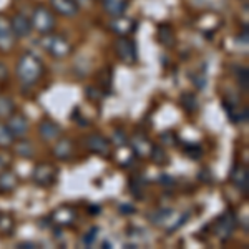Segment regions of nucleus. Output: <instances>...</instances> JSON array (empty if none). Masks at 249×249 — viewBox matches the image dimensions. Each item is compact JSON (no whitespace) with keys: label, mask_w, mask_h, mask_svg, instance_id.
Segmentation results:
<instances>
[{"label":"nucleus","mask_w":249,"mask_h":249,"mask_svg":"<svg viewBox=\"0 0 249 249\" xmlns=\"http://www.w3.org/2000/svg\"><path fill=\"white\" fill-rule=\"evenodd\" d=\"M52 7L57 10V14L63 17H73L78 14V3L75 0H50Z\"/></svg>","instance_id":"f8f14e48"},{"label":"nucleus","mask_w":249,"mask_h":249,"mask_svg":"<svg viewBox=\"0 0 249 249\" xmlns=\"http://www.w3.org/2000/svg\"><path fill=\"white\" fill-rule=\"evenodd\" d=\"M3 168H5V163H3L2 156H0V170H3Z\"/></svg>","instance_id":"2f4dec72"},{"label":"nucleus","mask_w":249,"mask_h":249,"mask_svg":"<svg viewBox=\"0 0 249 249\" xmlns=\"http://www.w3.org/2000/svg\"><path fill=\"white\" fill-rule=\"evenodd\" d=\"M30 22H32V27H35L40 33H48L50 30L55 27L53 14L47 9V7H37V9L33 10L32 20Z\"/></svg>","instance_id":"f03ea898"},{"label":"nucleus","mask_w":249,"mask_h":249,"mask_svg":"<svg viewBox=\"0 0 249 249\" xmlns=\"http://www.w3.org/2000/svg\"><path fill=\"white\" fill-rule=\"evenodd\" d=\"M14 111V103L9 98H0V116H9Z\"/></svg>","instance_id":"393cba45"},{"label":"nucleus","mask_w":249,"mask_h":249,"mask_svg":"<svg viewBox=\"0 0 249 249\" xmlns=\"http://www.w3.org/2000/svg\"><path fill=\"white\" fill-rule=\"evenodd\" d=\"M42 44H44L45 50L48 53H52L53 57H65L70 53V44L67 40H65L63 37H60V35H53V37H45L44 40H42Z\"/></svg>","instance_id":"7ed1b4c3"},{"label":"nucleus","mask_w":249,"mask_h":249,"mask_svg":"<svg viewBox=\"0 0 249 249\" xmlns=\"http://www.w3.org/2000/svg\"><path fill=\"white\" fill-rule=\"evenodd\" d=\"M115 52L120 57V60H123L124 63H135L136 62V48L133 40L126 37H120L115 42Z\"/></svg>","instance_id":"20e7f679"},{"label":"nucleus","mask_w":249,"mask_h":249,"mask_svg":"<svg viewBox=\"0 0 249 249\" xmlns=\"http://www.w3.org/2000/svg\"><path fill=\"white\" fill-rule=\"evenodd\" d=\"M38 131H40V136L44 140H48V141H52V140H55L58 135H60V126L52 122V120H44V122L40 123V128H38Z\"/></svg>","instance_id":"4468645a"},{"label":"nucleus","mask_w":249,"mask_h":249,"mask_svg":"<svg viewBox=\"0 0 249 249\" xmlns=\"http://www.w3.org/2000/svg\"><path fill=\"white\" fill-rule=\"evenodd\" d=\"M72 151H73L72 141H70V140H62V141H58V145L55 146L53 153H55V156H57V158L67 159V158L72 156Z\"/></svg>","instance_id":"6ab92c4d"},{"label":"nucleus","mask_w":249,"mask_h":249,"mask_svg":"<svg viewBox=\"0 0 249 249\" xmlns=\"http://www.w3.org/2000/svg\"><path fill=\"white\" fill-rule=\"evenodd\" d=\"M120 213H124V215H131V213H135V208L130 204H122L120 206Z\"/></svg>","instance_id":"c756f323"},{"label":"nucleus","mask_w":249,"mask_h":249,"mask_svg":"<svg viewBox=\"0 0 249 249\" xmlns=\"http://www.w3.org/2000/svg\"><path fill=\"white\" fill-rule=\"evenodd\" d=\"M111 141H115V145H118V146L126 145V136H124L122 130H116L113 136H111Z\"/></svg>","instance_id":"cd10ccee"},{"label":"nucleus","mask_w":249,"mask_h":249,"mask_svg":"<svg viewBox=\"0 0 249 249\" xmlns=\"http://www.w3.org/2000/svg\"><path fill=\"white\" fill-rule=\"evenodd\" d=\"M10 27L14 30L15 38H23L30 33L32 30V22H30L29 17H25L23 14H17L10 22Z\"/></svg>","instance_id":"39448f33"},{"label":"nucleus","mask_w":249,"mask_h":249,"mask_svg":"<svg viewBox=\"0 0 249 249\" xmlns=\"http://www.w3.org/2000/svg\"><path fill=\"white\" fill-rule=\"evenodd\" d=\"M131 146H133V151L138 155V156H148L151 148H153L151 146L150 138H148L145 133H141V131L135 133L133 140H131Z\"/></svg>","instance_id":"9d476101"},{"label":"nucleus","mask_w":249,"mask_h":249,"mask_svg":"<svg viewBox=\"0 0 249 249\" xmlns=\"http://www.w3.org/2000/svg\"><path fill=\"white\" fill-rule=\"evenodd\" d=\"M7 77H9V72H7V67L0 62V81L7 80Z\"/></svg>","instance_id":"7c9ffc66"},{"label":"nucleus","mask_w":249,"mask_h":249,"mask_svg":"<svg viewBox=\"0 0 249 249\" xmlns=\"http://www.w3.org/2000/svg\"><path fill=\"white\" fill-rule=\"evenodd\" d=\"M180 103H181V107L188 111V113H193V111H196V108H198L196 98H194V95H191V93H185V95L181 96Z\"/></svg>","instance_id":"aec40b11"},{"label":"nucleus","mask_w":249,"mask_h":249,"mask_svg":"<svg viewBox=\"0 0 249 249\" xmlns=\"http://www.w3.org/2000/svg\"><path fill=\"white\" fill-rule=\"evenodd\" d=\"M135 27L136 25H135L133 20H130V18H123L122 15H118L115 20L110 22V30H113V32L118 33V35H128L130 32H133Z\"/></svg>","instance_id":"ddd939ff"},{"label":"nucleus","mask_w":249,"mask_h":249,"mask_svg":"<svg viewBox=\"0 0 249 249\" xmlns=\"http://www.w3.org/2000/svg\"><path fill=\"white\" fill-rule=\"evenodd\" d=\"M33 180L38 183V185H52L53 180H55V170L50 165H38L33 171Z\"/></svg>","instance_id":"9b49d317"},{"label":"nucleus","mask_w":249,"mask_h":249,"mask_svg":"<svg viewBox=\"0 0 249 249\" xmlns=\"http://www.w3.org/2000/svg\"><path fill=\"white\" fill-rule=\"evenodd\" d=\"M231 180L234 185H238L241 189L248 191V170L246 168H241V166H238V168L233 170Z\"/></svg>","instance_id":"dca6fc26"},{"label":"nucleus","mask_w":249,"mask_h":249,"mask_svg":"<svg viewBox=\"0 0 249 249\" xmlns=\"http://www.w3.org/2000/svg\"><path fill=\"white\" fill-rule=\"evenodd\" d=\"M234 226H236V221H234V216L229 215H223L219 218V219L216 221V234L219 236L221 239H226L229 236L233 234V231H234Z\"/></svg>","instance_id":"1a4fd4ad"},{"label":"nucleus","mask_w":249,"mask_h":249,"mask_svg":"<svg viewBox=\"0 0 249 249\" xmlns=\"http://www.w3.org/2000/svg\"><path fill=\"white\" fill-rule=\"evenodd\" d=\"M148 156L151 158V161L156 163V165H165V163H168V156H166V153L159 146L151 148V151H150V155H148Z\"/></svg>","instance_id":"412c9836"},{"label":"nucleus","mask_w":249,"mask_h":249,"mask_svg":"<svg viewBox=\"0 0 249 249\" xmlns=\"http://www.w3.org/2000/svg\"><path fill=\"white\" fill-rule=\"evenodd\" d=\"M103 3H105V10L108 14L115 15V17L122 15L124 12V7H126V0H103Z\"/></svg>","instance_id":"f3484780"},{"label":"nucleus","mask_w":249,"mask_h":249,"mask_svg":"<svg viewBox=\"0 0 249 249\" xmlns=\"http://www.w3.org/2000/svg\"><path fill=\"white\" fill-rule=\"evenodd\" d=\"M96 233H98V228H92L90 231L87 233V236L83 238V244H87V246H92L93 239L96 238Z\"/></svg>","instance_id":"c85d7f7f"},{"label":"nucleus","mask_w":249,"mask_h":249,"mask_svg":"<svg viewBox=\"0 0 249 249\" xmlns=\"http://www.w3.org/2000/svg\"><path fill=\"white\" fill-rule=\"evenodd\" d=\"M17 186V176L12 171H3L0 174V193H9Z\"/></svg>","instance_id":"2eb2a0df"},{"label":"nucleus","mask_w":249,"mask_h":249,"mask_svg":"<svg viewBox=\"0 0 249 249\" xmlns=\"http://www.w3.org/2000/svg\"><path fill=\"white\" fill-rule=\"evenodd\" d=\"M87 95H88V98H92V100H102L105 93H103L102 90H100V88L88 87V88H87Z\"/></svg>","instance_id":"bb28decb"},{"label":"nucleus","mask_w":249,"mask_h":249,"mask_svg":"<svg viewBox=\"0 0 249 249\" xmlns=\"http://www.w3.org/2000/svg\"><path fill=\"white\" fill-rule=\"evenodd\" d=\"M53 219H55V223L58 224H70L75 219V213L70 208H60L53 213Z\"/></svg>","instance_id":"a211bd4d"},{"label":"nucleus","mask_w":249,"mask_h":249,"mask_svg":"<svg viewBox=\"0 0 249 249\" xmlns=\"http://www.w3.org/2000/svg\"><path fill=\"white\" fill-rule=\"evenodd\" d=\"M171 216V211L170 209H158L156 213H153V215H150L148 218H150L151 221H153L155 224H161V223H165L166 219Z\"/></svg>","instance_id":"5701e85b"},{"label":"nucleus","mask_w":249,"mask_h":249,"mask_svg":"<svg viewBox=\"0 0 249 249\" xmlns=\"http://www.w3.org/2000/svg\"><path fill=\"white\" fill-rule=\"evenodd\" d=\"M185 153L188 155L189 158L198 159V158H201V155H203V150H201V146H198V145H191V146L186 148Z\"/></svg>","instance_id":"a878e982"},{"label":"nucleus","mask_w":249,"mask_h":249,"mask_svg":"<svg viewBox=\"0 0 249 249\" xmlns=\"http://www.w3.org/2000/svg\"><path fill=\"white\" fill-rule=\"evenodd\" d=\"M7 128L10 130V133L14 136H17V138H20V136L27 135V131H29V122H27V118L20 113H14L9 118V123H7Z\"/></svg>","instance_id":"6e6552de"},{"label":"nucleus","mask_w":249,"mask_h":249,"mask_svg":"<svg viewBox=\"0 0 249 249\" xmlns=\"http://www.w3.org/2000/svg\"><path fill=\"white\" fill-rule=\"evenodd\" d=\"M15 151H17V155H20L22 158H30L33 155V146L30 145V141H18Z\"/></svg>","instance_id":"4be33fe9"},{"label":"nucleus","mask_w":249,"mask_h":249,"mask_svg":"<svg viewBox=\"0 0 249 249\" xmlns=\"http://www.w3.org/2000/svg\"><path fill=\"white\" fill-rule=\"evenodd\" d=\"M87 146H88V150L93 151V153H96V155H103V156H107V155L110 153V141H108V140L102 135L93 133V135L88 136Z\"/></svg>","instance_id":"423d86ee"},{"label":"nucleus","mask_w":249,"mask_h":249,"mask_svg":"<svg viewBox=\"0 0 249 249\" xmlns=\"http://www.w3.org/2000/svg\"><path fill=\"white\" fill-rule=\"evenodd\" d=\"M42 73H44L42 62L33 53H25V55L20 57V60L17 63V77L23 83H35L42 77Z\"/></svg>","instance_id":"f257e3e1"},{"label":"nucleus","mask_w":249,"mask_h":249,"mask_svg":"<svg viewBox=\"0 0 249 249\" xmlns=\"http://www.w3.org/2000/svg\"><path fill=\"white\" fill-rule=\"evenodd\" d=\"M14 141V135L10 133V130L3 124H0V146H10Z\"/></svg>","instance_id":"b1692460"},{"label":"nucleus","mask_w":249,"mask_h":249,"mask_svg":"<svg viewBox=\"0 0 249 249\" xmlns=\"http://www.w3.org/2000/svg\"><path fill=\"white\" fill-rule=\"evenodd\" d=\"M15 44V35L14 30L10 27V22H7L5 18L0 17V50L9 52Z\"/></svg>","instance_id":"0eeeda50"}]
</instances>
